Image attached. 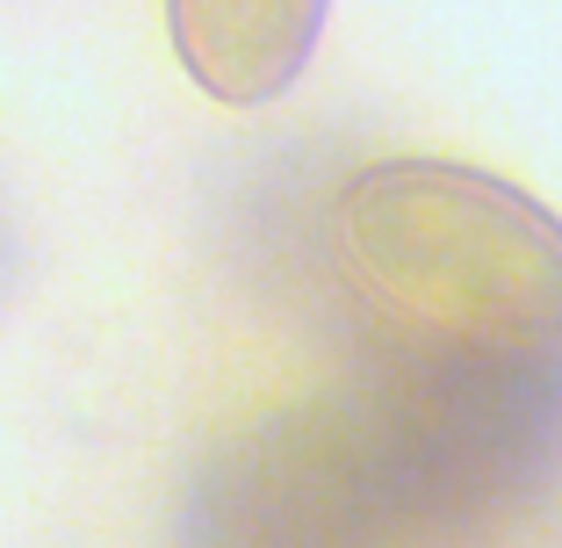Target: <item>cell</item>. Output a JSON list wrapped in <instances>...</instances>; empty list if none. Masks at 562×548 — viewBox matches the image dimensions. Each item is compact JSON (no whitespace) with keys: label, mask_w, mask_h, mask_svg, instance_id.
<instances>
[{"label":"cell","mask_w":562,"mask_h":548,"mask_svg":"<svg viewBox=\"0 0 562 548\" xmlns=\"http://www.w3.org/2000/svg\"><path fill=\"white\" fill-rule=\"evenodd\" d=\"M331 0H166L173 51L210 101L260 109L303 80Z\"/></svg>","instance_id":"3957f363"},{"label":"cell","mask_w":562,"mask_h":548,"mask_svg":"<svg viewBox=\"0 0 562 548\" xmlns=\"http://www.w3.org/2000/svg\"><path fill=\"white\" fill-rule=\"evenodd\" d=\"M404 527L418 519L375 418L353 390H325L216 440L173 548H390Z\"/></svg>","instance_id":"7a4b0ae2"},{"label":"cell","mask_w":562,"mask_h":548,"mask_svg":"<svg viewBox=\"0 0 562 548\" xmlns=\"http://www.w3.org/2000/svg\"><path fill=\"white\" fill-rule=\"evenodd\" d=\"M353 398L418 527L562 477V216L454 159H382L331 210Z\"/></svg>","instance_id":"6da1fadb"}]
</instances>
